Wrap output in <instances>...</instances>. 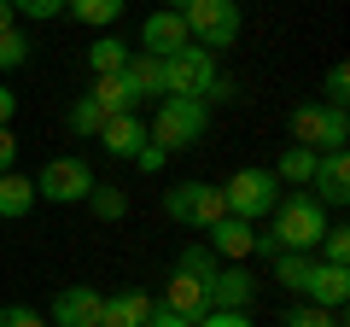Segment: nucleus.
<instances>
[{"label": "nucleus", "mask_w": 350, "mask_h": 327, "mask_svg": "<svg viewBox=\"0 0 350 327\" xmlns=\"http://www.w3.org/2000/svg\"><path fill=\"white\" fill-rule=\"evenodd\" d=\"M269 234H275L280 252H310L315 257V246H321V234H327V211L304 187H292V193H280L275 211H269Z\"/></svg>", "instance_id": "f257e3e1"}, {"label": "nucleus", "mask_w": 350, "mask_h": 327, "mask_svg": "<svg viewBox=\"0 0 350 327\" xmlns=\"http://www.w3.org/2000/svg\"><path fill=\"white\" fill-rule=\"evenodd\" d=\"M64 129H70L76 140H100V129H105V112H100V105H94V100L82 94V100H76L70 112H64Z\"/></svg>", "instance_id": "393cba45"}, {"label": "nucleus", "mask_w": 350, "mask_h": 327, "mask_svg": "<svg viewBox=\"0 0 350 327\" xmlns=\"http://www.w3.org/2000/svg\"><path fill=\"white\" fill-rule=\"evenodd\" d=\"M12 117H18V94L0 82V129H12Z\"/></svg>", "instance_id": "c9c22d12"}, {"label": "nucleus", "mask_w": 350, "mask_h": 327, "mask_svg": "<svg viewBox=\"0 0 350 327\" xmlns=\"http://www.w3.org/2000/svg\"><path fill=\"white\" fill-rule=\"evenodd\" d=\"M0 327H6V310H0Z\"/></svg>", "instance_id": "a19ab883"}, {"label": "nucleus", "mask_w": 350, "mask_h": 327, "mask_svg": "<svg viewBox=\"0 0 350 327\" xmlns=\"http://www.w3.org/2000/svg\"><path fill=\"white\" fill-rule=\"evenodd\" d=\"M123 76H129V88H135V100H163V59H152V53H129Z\"/></svg>", "instance_id": "6ab92c4d"}, {"label": "nucleus", "mask_w": 350, "mask_h": 327, "mask_svg": "<svg viewBox=\"0 0 350 327\" xmlns=\"http://www.w3.org/2000/svg\"><path fill=\"white\" fill-rule=\"evenodd\" d=\"M18 64H29V36L24 29H6L0 36V70H18Z\"/></svg>", "instance_id": "7c9ffc66"}, {"label": "nucleus", "mask_w": 350, "mask_h": 327, "mask_svg": "<svg viewBox=\"0 0 350 327\" xmlns=\"http://www.w3.org/2000/svg\"><path fill=\"white\" fill-rule=\"evenodd\" d=\"M88 100H94V105H100V112L105 117H123V112H135V88H129V76L123 70H117V76H94V94H88Z\"/></svg>", "instance_id": "aec40b11"}, {"label": "nucleus", "mask_w": 350, "mask_h": 327, "mask_svg": "<svg viewBox=\"0 0 350 327\" xmlns=\"http://www.w3.org/2000/svg\"><path fill=\"white\" fill-rule=\"evenodd\" d=\"M222 76V64H216V53L204 47H175L170 59H163V94H181V100H204L211 94V82Z\"/></svg>", "instance_id": "0eeeda50"}, {"label": "nucleus", "mask_w": 350, "mask_h": 327, "mask_svg": "<svg viewBox=\"0 0 350 327\" xmlns=\"http://www.w3.org/2000/svg\"><path fill=\"white\" fill-rule=\"evenodd\" d=\"M315 257H321V263H338V269H350V228L327 222V234H321V246H315Z\"/></svg>", "instance_id": "cd10ccee"}, {"label": "nucleus", "mask_w": 350, "mask_h": 327, "mask_svg": "<svg viewBox=\"0 0 350 327\" xmlns=\"http://www.w3.org/2000/svg\"><path fill=\"white\" fill-rule=\"evenodd\" d=\"M100 310H105V298L94 287H64L53 298V327H100Z\"/></svg>", "instance_id": "f8f14e48"}, {"label": "nucleus", "mask_w": 350, "mask_h": 327, "mask_svg": "<svg viewBox=\"0 0 350 327\" xmlns=\"http://www.w3.org/2000/svg\"><path fill=\"white\" fill-rule=\"evenodd\" d=\"M204 234H211V252L228 257V263H245L251 246H257V222H239V216H222V222H211Z\"/></svg>", "instance_id": "4468645a"}, {"label": "nucleus", "mask_w": 350, "mask_h": 327, "mask_svg": "<svg viewBox=\"0 0 350 327\" xmlns=\"http://www.w3.org/2000/svg\"><path fill=\"white\" fill-rule=\"evenodd\" d=\"M36 211V176H18V170H6L0 176V222H18V216Z\"/></svg>", "instance_id": "a211bd4d"}, {"label": "nucleus", "mask_w": 350, "mask_h": 327, "mask_svg": "<svg viewBox=\"0 0 350 327\" xmlns=\"http://www.w3.org/2000/svg\"><path fill=\"white\" fill-rule=\"evenodd\" d=\"M135 164H140V170H146V176H158L163 164H170V152H163V146H152V140H146V146L135 152Z\"/></svg>", "instance_id": "72a5a7b5"}, {"label": "nucleus", "mask_w": 350, "mask_h": 327, "mask_svg": "<svg viewBox=\"0 0 350 327\" xmlns=\"http://www.w3.org/2000/svg\"><path fill=\"white\" fill-rule=\"evenodd\" d=\"M163 211L175 216V222H187V228H211V222H222L228 216V205H222V187H211V181H175L170 193H163Z\"/></svg>", "instance_id": "6e6552de"}, {"label": "nucleus", "mask_w": 350, "mask_h": 327, "mask_svg": "<svg viewBox=\"0 0 350 327\" xmlns=\"http://www.w3.org/2000/svg\"><path fill=\"white\" fill-rule=\"evenodd\" d=\"M6 170H18V135L12 129H0V176H6Z\"/></svg>", "instance_id": "f704fd0d"}, {"label": "nucleus", "mask_w": 350, "mask_h": 327, "mask_svg": "<svg viewBox=\"0 0 350 327\" xmlns=\"http://www.w3.org/2000/svg\"><path fill=\"white\" fill-rule=\"evenodd\" d=\"M82 205L100 216V222H117V216H129V193H123V187H94Z\"/></svg>", "instance_id": "bb28decb"}, {"label": "nucleus", "mask_w": 350, "mask_h": 327, "mask_svg": "<svg viewBox=\"0 0 350 327\" xmlns=\"http://www.w3.org/2000/svg\"><path fill=\"white\" fill-rule=\"evenodd\" d=\"M321 105H350V64H333L327 70V100Z\"/></svg>", "instance_id": "2f4dec72"}, {"label": "nucleus", "mask_w": 350, "mask_h": 327, "mask_svg": "<svg viewBox=\"0 0 350 327\" xmlns=\"http://www.w3.org/2000/svg\"><path fill=\"white\" fill-rule=\"evenodd\" d=\"M204 298H211V310H251V298H257V280H251V269L222 263L211 280H204Z\"/></svg>", "instance_id": "9d476101"}, {"label": "nucleus", "mask_w": 350, "mask_h": 327, "mask_svg": "<svg viewBox=\"0 0 350 327\" xmlns=\"http://www.w3.org/2000/svg\"><path fill=\"white\" fill-rule=\"evenodd\" d=\"M275 199H280V181H275V170H262V164H245V170H234V176L222 181V205L239 222H262V216L275 211Z\"/></svg>", "instance_id": "7ed1b4c3"}, {"label": "nucleus", "mask_w": 350, "mask_h": 327, "mask_svg": "<svg viewBox=\"0 0 350 327\" xmlns=\"http://www.w3.org/2000/svg\"><path fill=\"white\" fill-rule=\"evenodd\" d=\"M310 269H315L310 252H280V257H275V280H280L286 292H298V298H304V287H310Z\"/></svg>", "instance_id": "b1692460"}, {"label": "nucleus", "mask_w": 350, "mask_h": 327, "mask_svg": "<svg viewBox=\"0 0 350 327\" xmlns=\"http://www.w3.org/2000/svg\"><path fill=\"white\" fill-rule=\"evenodd\" d=\"M345 298H350V269L321 263V257H315L310 287H304V304H321V310H345Z\"/></svg>", "instance_id": "ddd939ff"}, {"label": "nucleus", "mask_w": 350, "mask_h": 327, "mask_svg": "<svg viewBox=\"0 0 350 327\" xmlns=\"http://www.w3.org/2000/svg\"><path fill=\"white\" fill-rule=\"evenodd\" d=\"M292 140L310 146V152H345V146H350V117H345V105H321V100L292 105Z\"/></svg>", "instance_id": "20e7f679"}, {"label": "nucleus", "mask_w": 350, "mask_h": 327, "mask_svg": "<svg viewBox=\"0 0 350 327\" xmlns=\"http://www.w3.org/2000/svg\"><path fill=\"white\" fill-rule=\"evenodd\" d=\"M163 310L181 315V322H199V315L211 310V298H204V280H193V275H181V269H175V275L163 280Z\"/></svg>", "instance_id": "2eb2a0df"}, {"label": "nucleus", "mask_w": 350, "mask_h": 327, "mask_svg": "<svg viewBox=\"0 0 350 327\" xmlns=\"http://www.w3.org/2000/svg\"><path fill=\"white\" fill-rule=\"evenodd\" d=\"M129 64V41H117V36H100L94 47H88V70L94 76H117Z\"/></svg>", "instance_id": "5701e85b"}, {"label": "nucleus", "mask_w": 350, "mask_h": 327, "mask_svg": "<svg viewBox=\"0 0 350 327\" xmlns=\"http://www.w3.org/2000/svg\"><path fill=\"white\" fill-rule=\"evenodd\" d=\"M175 269H181V275H193V280H211L216 269H222V257H216L211 246H181V257H175Z\"/></svg>", "instance_id": "a878e982"}, {"label": "nucleus", "mask_w": 350, "mask_h": 327, "mask_svg": "<svg viewBox=\"0 0 350 327\" xmlns=\"http://www.w3.org/2000/svg\"><path fill=\"white\" fill-rule=\"evenodd\" d=\"M280 327H345V310H321V304H298V310H286V322Z\"/></svg>", "instance_id": "c85d7f7f"}, {"label": "nucleus", "mask_w": 350, "mask_h": 327, "mask_svg": "<svg viewBox=\"0 0 350 327\" xmlns=\"http://www.w3.org/2000/svg\"><path fill=\"white\" fill-rule=\"evenodd\" d=\"M12 12H18V24H53V18H64V0H12Z\"/></svg>", "instance_id": "c756f323"}, {"label": "nucleus", "mask_w": 350, "mask_h": 327, "mask_svg": "<svg viewBox=\"0 0 350 327\" xmlns=\"http://www.w3.org/2000/svg\"><path fill=\"white\" fill-rule=\"evenodd\" d=\"M100 146L111 152V158H135V152L146 146V123H140L135 112H123V117H105V129H100Z\"/></svg>", "instance_id": "dca6fc26"}, {"label": "nucleus", "mask_w": 350, "mask_h": 327, "mask_svg": "<svg viewBox=\"0 0 350 327\" xmlns=\"http://www.w3.org/2000/svg\"><path fill=\"white\" fill-rule=\"evenodd\" d=\"M193 327H251V310H204Z\"/></svg>", "instance_id": "473e14b6"}, {"label": "nucleus", "mask_w": 350, "mask_h": 327, "mask_svg": "<svg viewBox=\"0 0 350 327\" xmlns=\"http://www.w3.org/2000/svg\"><path fill=\"white\" fill-rule=\"evenodd\" d=\"M6 327H47V322H41L36 310H18V304H12V310H6Z\"/></svg>", "instance_id": "e433bc0d"}, {"label": "nucleus", "mask_w": 350, "mask_h": 327, "mask_svg": "<svg viewBox=\"0 0 350 327\" xmlns=\"http://www.w3.org/2000/svg\"><path fill=\"white\" fill-rule=\"evenodd\" d=\"M304 193H310L321 211H345V205H350V152H321Z\"/></svg>", "instance_id": "1a4fd4ad"}, {"label": "nucleus", "mask_w": 350, "mask_h": 327, "mask_svg": "<svg viewBox=\"0 0 350 327\" xmlns=\"http://www.w3.org/2000/svg\"><path fill=\"white\" fill-rule=\"evenodd\" d=\"M94 187H100V176H94V164L76 158V152L47 158V164H41V176H36V199H47V205H82Z\"/></svg>", "instance_id": "423d86ee"}, {"label": "nucleus", "mask_w": 350, "mask_h": 327, "mask_svg": "<svg viewBox=\"0 0 350 327\" xmlns=\"http://www.w3.org/2000/svg\"><path fill=\"white\" fill-rule=\"evenodd\" d=\"M181 18H187L193 47H204V53L234 47V41H239V24H245V18H239V0H187Z\"/></svg>", "instance_id": "39448f33"}, {"label": "nucleus", "mask_w": 350, "mask_h": 327, "mask_svg": "<svg viewBox=\"0 0 350 327\" xmlns=\"http://www.w3.org/2000/svg\"><path fill=\"white\" fill-rule=\"evenodd\" d=\"M204 129H211V105H204V100L163 94L158 112H152V123H146V140H152V146H163V152H187V146H199V140H204Z\"/></svg>", "instance_id": "f03ea898"}, {"label": "nucleus", "mask_w": 350, "mask_h": 327, "mask_svg": "<svg viewBox=\"0 0 350 327\" xmlns=\"http://www.w3.org/2000/svg\"><path fill=\"white\" fill-rule=\"evenodd\" d=\"M123 6L129 0H64V18H76L82 29H105L123 18Z\"/></svg>", "instance_id": "4be33fe9"}, {"label": "nucleus", "mask_w": 350, "mask_h": 327, "mask_svg": "<svg viewBox=\"0 0 350 327\" xmlns=\"http://www.w3.org/2000/svg\"><path fill=\"white\" fill-rule=\"evenodd\" d=\"M187 18H181V12H163V6H158V12H146V24H140V53H152V59H170V53L175 47H187Z\"/></svg>", "instance_id": "9b49d317"}, {"label": "nucleus", "mask_w": 350, "mask_h": 327, "mask_svg": "<svg viewBox=\"0 0 350 327\" xmlns=\"http://www.w3.org/2000/svg\"><path fill=\"white\" fill-rule=\"evenodd\" d=\"M146 327H193V322H181V315H170V310H163V304H158V310L146 315Z\"/></svg>", "instance_id": "4c0bfd02"}, {"label": "nucleus", "mask_w": 350, "mask_h": 327, "mask_svg": "<svg viewBox=\"0 0 350 327\" xmlns=\"http://www.w3.org/2000/svg\"><path fill=\"white\" fill-rule=\"evenodd\" d=\"M158 310V304L146 298V292H117V298H105V310H100V327H146V315Z\"/></svg>", "instance_id": "f3484780"}, {"label": "nucleus", "mask_w": 350, "mask_h": 327, "mask_svg": "<svg viewBox=\"0 0 350 327\" xmlns=\"http://www.w3.org/2000/svg\"><path fill=\"white\" fill-rule=\"evenodd\" d=\"M181 6H187V0H163V12H181Z\"/></svg>", "instance_id": "ea45409f"}, {"label": "nucleus", "mask_w": 350, "mask_h": 327, "mask_svg": "<svg viewBox=\"0 0 350 327\" xmlns=\"http://www.w3.org/2000/svg\"><path fill=\"white\" fill-rule=\"evenodd\" d=\"M315 158H321V152H310V146H298V140H292V146L275 158V181H280V187H310Z\"/></svg>", "instance_id": "412c9836"}, {"label": "nucleus", "mask_w": 350, "mask_h": 327, "mask_svg": "<svg viewBox=\"0 0 350 327\" xmlns=\"http://www.w3.org/2000/svg\"><path fill=\"white\" fill-rule=\"evenodd\" d=\"M6 29H18V12H12V0H0V36Z\"/></svg>", "instance_id": "58836bf2"}]
</instances>
